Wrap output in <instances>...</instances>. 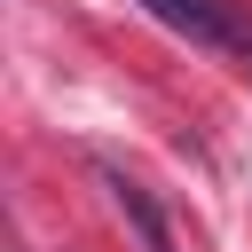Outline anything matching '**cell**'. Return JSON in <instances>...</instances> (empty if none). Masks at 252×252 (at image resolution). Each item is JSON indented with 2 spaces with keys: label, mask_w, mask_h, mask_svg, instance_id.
<instances>
[{
  "label": "cell",
  "mask_w": 252,
  "mask_h": 252,
  "mask_svg": "<svg viewBox=\"0 0 252 252\" xmlns=\"http://www.w3.org/2000/svg\"><path fill=\"white\" fill-rule=\"evenodd\" d=\"M102 189H110V205L134 220V236H142V252H173V228H165V213H158V197L134 181V173H118V165H102Z\"/></svg>",
  "instance_id": "obj_2"
},
{
  "label": "cell",
  "mask_w": 252,
  "mask_h": 252,
  "mask_svg": "<svg viewBox=\"0 0 252 252\" xmlns=\"http://www.w3.org/2000/svg\"><path fill=\"white\" fill-rule=\"evenodd\" d=\"M142 16H158L165 32H181V39H197V47L252 55V24H244L228 0H142Z\"/></svg>",
  "instance_id": "obj_1"
}]
</instances>
